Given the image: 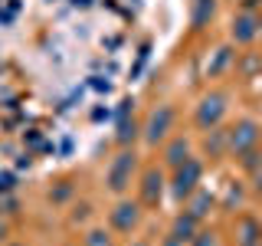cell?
Masks as SVG:
<instances>
[{
	"label": "cell",
	"instance_id": "11",
	"mask_svg": "<svg viewBox=\"0 0 262 246\" xmlns=\"http://www.w3.org/2000/svg\"><path fill=\"white\" fill-rule=\"evenodd\" d=\"M193 230H196V217H190V213H187V217H177L174 236H177L180 243H184V240H193Z\"/></svg>",
	"mask_w": 262,
	"mask_h": 246
},
{
	"label": "cell",
	"instance_id": "8",
	"mask_svg": "<svg viewBox=\"0 0 262 246\" xmlns=\"http://www.w3.org/2000/svg\"><path fill=\"white\" fill-rule=\"evenodd\" d=\"M233 36H236V39H239V43H249V39H252V36H256V20H252V16H249V13H243V16H239V20H236V23H233Z\"/></svg>",
	"mask_w": 262,
	"mask_h": 246
},
{
	"label": "cell",
	"instance_id": "12",
	"mask_svg": "<svg viewBox=\"0 0 262 246\" xmlns=\"http://www.w3.org/2000/svg\"><path fill=\"white\" fill-rule=\"evenodd\" d=\"M158 197H161V174H158V171H147V174H144V200L154 203Z\"/></svg>",
	"mask_w": 262,
	"mask_h": 246
},
{
	"label": "cell",
	"instance_id": "2",
	"mask_svg": "<svg viewBox=\"0 0 262 246\" xmlns=\"http://www.w3.org/2000/svg\"><path fill=\"white\" fill-rule=\"evenodd\" d=\"M170 121H174V109H170V105H161V109H154L151 118H147L144 138H147L151 145L164 141V138H167V131H170Z\"/></svg>",
	"mask_w": 262,
	"mask_h": 246
},
{
	"label": "cell",
	"instance_id": "9",
	"mask_svg": "<svg viewBox=\"0 0 262 246\" xmlns=\"http://www.w3.org/2000/svg\"><path fill=\"white\" fill-rule=\"evenodd\" d=\"M213 10H216V4H213V0H193V16H190L193 30H200L203 23L213 16Z\"/></svg>",
	"mask_w": 262,
	"mask_h": 246
},
{
	"label": "cell",
	"instance_id": "7",
	"mask_svg": "<svg viewBox=\"0 0 262 246\" xmlns=\"http://www.w3.org/2000/svg\"><path fill=\"white\" fill-rule=\"evenodd\" d=\"M239 243L243 246H259L262 243V227L256 220H243L239 223Z\"/></svg>",
	"mask_w": 262,
	"mask_h": 246
},
{
	"label": "cell",
	"instance_id": "20",
	"mask_svg": "<svg viewBox=\"0 0 262 246\" xmlns=\"http://www.w3.org/2000/svg\"><path fill=\"white\" fill-rule=\"evenodd\" d=\"M0 236H4V227H0Z\"/></svg>",
	"mask_w": 262,
	"mask_h": 246
},
{
	"label": "cell",
	"instance_id": "1",
	"mask_svg": "<svg viewBox=\"0 0 262 246\" xmlns=\"http://www.w3.org/2000/svg\"><path fill=\"white\" fill-rule=\"evenodd\" d=\"M226 112V95L223 92H213V95H203V102L196 105V121L203 128H213Z\"/></svg>",
	"mask_w": 262,
	"mask_h": 246
},
{
	"label": "cell",
	"instance_id": "14",
	"mask_svg": "<svg viewBox=\"0 0 262 246\" xmlns=\"http://www.w3.org/2000/svg\"><path fill=\"white\" fill-rule=\"evenodd\" d=\"M229 63V49H220V53H216V59H213V66H210V76H220V72H223V66Z\"/></svg>",
	"mask_w": 262,
	"mask_h": 246
},
{
	"label": "cell",
	"instance_id": "18",
	"mask_svg": "<svg viewBox=\"0 0 262 246\" xmlns=\"http://www.w3.org/2000/svg\"><path fill=\"white\" fill-rule=\"evenodd\" d=\"M193 243L196 246H216V236H213V233H200V236H193Z\"/></svg>",
	"mask_w": 262,
	"mask_h": 246
},
{
	"label": "cell",
	"instance_id": "21",
	"mask_svg": "<svg viewBox=\"0 0 262 246\" xmlns=\"http://www.w3.org/2000/svg\"><path fill=\"white\" fill-rule=\"evenodd\" d=\"M138 246H144V243H138Z\"/></svg>",
	"mask_w": 262,
	"mask_h": 246
},
{
	"label": "cell",
	"instance_id": "4",
	"mask_svg": "<svg viewBox=\"0 0 262 246\" xmlns=\"http://www.w3.org/2000/svg\"><path fill=\"white\" fill-rule=\"evenodd\" d=\"M256 141H259V125H256V121H249V118L239 121V125H236V128L226 135L229 151H239V154H243V151H249V148L256 145Z\"/></svg>",
	"mask_w": 262,
	"mask_h": 246
},
{
	"label": "cell",
	"instance_id": "5",
	"mask_svg": "<svg viewBox=\"0 0 262 246\" xmlns=\"http://www.w3.org/2000/svg\"><path fill=\"white\" fill-rule=\"evenodd\" d=\"M131 171H135V154H118L112 164V171H108V184H112V191H125L128 187V180H131Z\"/></svg>",
	"mask_w": 262,
	"mask_h": 246
},
{
	"label": "cell",
	"instance_id": "10",
	"mask_svg": "<svg viewBox=\"0 0 262 246\" xmlns=\"http://www.w3.org/2000/svg\"><path fill=\"white\" fill-rule=\"evenodd\" d=\"M187 158H190V145H187L184 138H177V141L167 148V164H174V168H180V164H184Z\"/></svg>",
	"mask_w": 262,
	"mask_h": 246
},
{
	"label": "cell",
	"instance_id": "17",
	"mask_svg": "<svg viewBox=\"0 0 262 246\" xmlns=\"http://www.w3.org/2000/svg\"><path fill=\"white\" fill-rule=\"evenodd\" d=\"M89 246H108V236L95 230V233H89Z\"/></svg>",
	"mask_w": 262,
	"mask_h": 246
},
{
	"label": "cell",
	"instance_id": "16",
	"mask_svg": "<svg viewBox=\"0 0 262 246\" xmlns=\"http://www.w3.org/2000/svg\"><path fill=\"white\" fill-rule=\"evenodd\" d=\"M223 141H226V131H213V138H207V148L210 151H223Z\"/></svg>",
	"mask_w": 262,
	"mask_h": 246
},
{
	"label": "cell",
	"instance_id": "19",
	"mask_svg": "<svg viewBox=\"0 0 262 246\" xmlns=\"http://www.w3.org/2000/svg\"><path fill=\"white\" fill-rule=\"evenodd\" d=\"M10 187H13V177L4 174V177H0V191H10Z\"/></svg>",
	"mask_w": 262,
	"mask_h": 246
},
{
	"label": "cell",
	"instance_id": "15",
	"mask_svg": "<svg viewBox=\"0 0 262 246\" xmlns=\"http://www.w3.org/2000/svg\"><path fill=\"white\" fill-rule=\"evenodd\" d=\"M135 131H138V128H135V121H125V118H121V125H118V141H121V145H128L131 138H135Z\"/></svg>",
	"mask_w": 262,
	"mask_h": 246
},
{
	"label": "cell",
	"instance_id": "3",
	"mask_svg": "<svg viewBox=\"0 0 262 246\" xmlns=\"http://www.w3.org/2000/svg\"><path fill=\"white\" fill-rule=\"evenodd\" d=\"M196 184H200V161H190L187 158L184 164L177 168V177H174V194L184 200V197H190L196 191Z\"/></svg>",
	"mask_w": 262,
	"mask_h": 246
},
{
	"label": "cell",
	"instance_id": "6",
	"mask_svg": "<svg viewBox=\"0 0 262 246\" xmlns=\"http://www.w3.org/2000/svg\"><path fill=\"white\" fill-rule=\"evenodd\" d=\"M112 223L118 230H131L138 223V207H135V203H118L115 213H112Z\"/></svg>",
	"mask_w": 262,
	"mask_h": 246
},
{
	"label": "cell",
	"instance_id": "13",
	"mask_svg": "<svg viewBox=\"0 0 262 246\" xmlns=\"http://www.w3.org/2000/svg\"><path fill=\"white\" fill-rule=\"evenodd\" d=\"M210 203H213V197H210L207 191H200V194L193 197V203H190V217H196V220H200L203 213H207V207H210Z\"/></svg>",
	"mask_w": 262,
	"mask_h": 246
}]
</instances>
